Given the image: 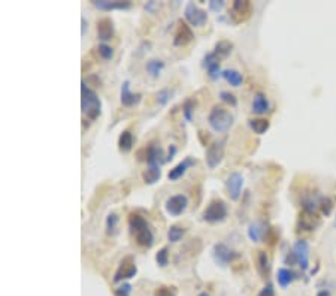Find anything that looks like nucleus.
<instances>
[{
	"label": "nucleus",
	"mask_w": 336,
	"mask_h": 296,
	"mask_svg": "<svg viewBox=\"0 0 336 296\" xmlns=\"http://www.w3.org/2000/svg\"><path fill=\"white\" fill-rule=\"evenodd\" d=\"M129 226L132 233L135 235L136 238V243L141 245V247H146L150 248L153 243H154V235L150 229L148 222L139 215V214H130L129 215Z\"/></svg>",
	"instance_id": "nucleus-1"
},
{
	"label": "nucleus",
	"mask_w": 336,
	"mask_h": 296,
	"mask_svg": "<svg viewBox=\"0 0 336 296\" xmlns=\"http://www.w3.org/2000/svg\"><path fill=\"white\" fill-rule=\"evenodd\" d=\"M81 106H82V112L89 117L90 120H96L102 112L100 99L97 97L96 91L87 87L86 81L81 83Z\"/></svg>",
	"instance_id": "nucleus-2"
},
{
	"label": "nucleus",
	"mask_w": 336,
	"mask_h": 296,
	"mask_svg": "<svg viewBox=\"0 0 336 296\" xmlns=\"http://www.w3.org/2000/svg\"><path fill=\"white\" fill-rule=\"evenodd\" d=\"M208 123L213 127V130L218 132V133H226L233 126V115L223 106L215 105L209 112Z\"/></svg>",
	"instance_id": "nucleus-3"
},
{
	"label": "nucleus",
	"mask_w": 336,
	"mask_h": 296,
	"mask_svg": "<svg viewBox=\"0 0 336 296\" xmlns=\"http://www.w3.org/2000/svg\"><path fill=\"white\" fill-rule=\"evenodd\" d=\"M227 217V207L223 201L220 199H215L213 201L206 209L203 211L202 214V219L208 223H218V222H223L224 219Z\"/></svg>",
	"instance_id": "nucleus-4"
},
{
	"label": "nucleus",
	"mask_w": 336,
	"mask_h": 296,
	"mask_svg": "<svg viewBox=\"0 0 336 296\" xmlns=\"http://www.w3.org/2000/svg\"><path fill=\"white\" fill-rule=\"evenodd\" d=\"M224 144H226L224 140L214 141L213 144L208 147L205 160H206V165H208L209 169H215L223 162V159H224Z\"/></svg>",
	"instance_id": "nucleus-5"
},
{
	"label": "nucleus",
	"mask_w": 336,
	"mask_h": 296,
	"mask_svg": "<svg viewBox=\"0 0 336 296\" xmlns=\"http://www.w3.org/2000/svg\"><path fill=\"white\" fill-rule=\"evenodd\" d=\"M213 258L217 265H220L221 268H226V266L230 265L235 259H238V253L233 251V250L229 248L226 244L218 243V244L214 245Z\"/></svg>",
	"instance_id": "nucleus-6"
},
{
	"label": "nucleus",
	"mask_w": 336,
	"mask_h": 296,
	"mask_svg": "<svg viewBox=\"0 0 336 296\" xmlns=\"http://www.w3.org/2000/svg\"><path fill=\"white\" fill-rule=\"evenodd\" d=\"M184 17H185V19H187L192 26H195V27H202V26H205L206 21H208L206 11H203V9H200L199 6H196L193 2H190V3L185 5Z\"/></svg>",
	"instance_id": "nucleus-7"
},
{
	"label": "nucleus",
	"mask_w": 336,
	"mask_h": 296,
	"mask_svg": "<svg viewBox=\"0 0 336 296\" xmlns=\"http://www.w3.org/2000/svg\"><path fill=\"white\" fill-rule=\"evenodd\" d=\"M136 274H138V266L135 263V259L132 256H125L123 261L120 262V266H118V269L114 275V281L120 283L123 280L133 279Z\"/></svg>",
	"instance_id": "nucleus-8"
},
{
	"label": "nucleus",
	"mask_w": 336,
	"mask_h": 296,
	"mask_svg": "<svg viewBox=\"0 0 336 296\" xmlns=\"http://www.w3.org/2000/svg\"><path fill=\"white\" fill-rule=\"evenodd\" d=\"M293 256L302 271H308L309 268V244L305 240H298L293 245Z\"/></svg>",
	"instance_id": "nucleus-9"
},
{
	"label": "nucleus",
	"mask_w": 336,
	"mask_h": 296,
	"mask_svg": "<svg viewBox=\"0 0 336 296\" xmlns=\"http://www.w3.org/2000/svg\"><path fill=\"white\" fill-rule=\"evenodd\" d=\"M244 187V176L239 172H232L226 180V189L232 201H238L241 198V192Z\"/></svg>",
	"instance_id": "nucleus-10"
},
{
	"label": "nucleus",
	"mask_w": 336,
	"mask_h": 296,
	"mask_svg": "<svg viewBox=\"0 0 336 296\" xmlns=\"http://www.w3.org/2000/svg\"><path fill=\"white\" fill-rule=\"evenodd\" d=\"M188 205V199L187 196L184 194H175V196H171L167 201H166V205L164 208L167 211V214H171L172 217H178L181 215Z\"/></svg>",
	"instance_id": "nucleus-11"
},
{
	"label": "nucleus",
	"mask_w": 336,
	"mask_h": 296,
	"mask_svg": "<svg viewBox=\"0 0 336 296\" xmlns=\"http://www.w3.org/2000/svg\"><path fill=\"white\" fill-rule=\"evenodd\" d=\"M145 160L148 163V166H161L164 165L167 160L164 156V151L161 150L160 145H156L154 142L148 145V148L145 150Z\"/></svg>",
	"instance_id": "nucleus-12"
},
{
	"label": "nucleus",
	"mask_w": 336,
	"mask_h": 296,
	"mask_svg": "<svg viewBox=\"0 0 336 296\" xmlns=\"http://www.w3.org/2000/svg\"><path fill=\"white\" fill-rule=\"evenodd\" d=\"M193 39H195V35H193L190 26L185 24L184 21H179L175 36H174V45L175 47H184V45L190 44Z\"/></svg>",
	"instance_id": "nucleus-13"
},
{
	"label": "nucleus",
	"mask_w": 336,
	"mask_h": 296,
	"mask_svg": "<svg viewBox=\"0 0 336 296\" xmlns=\"http://www.w3.org/2000/svg\"><path fill=\"white\" fill-rule=\"evenodd\" d=\"M120 101L124 106H133L138 105L142 101V94L139 93H133L130 91V83L124 81L121 86V94H120Z\"/></svg>",
	"instance_id": "nucleus-14"
},
{
	"label": "nucleus",
	"mask_w": 336,
	"mask_h": 296,
	"mask_svg": "<svg viewBox=\"0 0 336 296\" xmlns=\"http://www.w3.org/2000/svg\"><path fill=\"white\" fill-rule=\"evenodd\" d=\"M251 12V3L248 0H236L232 5V15L236 21H244L249 17Z\"/></svg>",
	"instance_id": "nucleus-15"
},
{
	"label": "nucleus",
	"mask_w": 336,
	"mask_h": 296,
	"mask_svg": "<svg viewBox=\"0 0 336 296\" xmlns=\"http://www.w3.org/2000/svg\"><path fill=\"white\" fill-rule=\"evenodd\" d=\"M195 165H196V160L193 159V157H185L182 162H179V163H178L174 169H171V171H169L167 178H169L171 181H177V180H179L182 175L188 171V168H192V166H195Z\"/></svg>",
	"instance_id": "nucleus-16"
},
{
	"label": "nucleus",
	"mask_w": 336,
	"mask_h": 296,
	"mask_svg": "<svg viewBox=\"0 0 336 296\" xmlns=\"http://www.w3.org/2000/svg\"><path fill=\"white\" fill-rule=\"evenodd\" d=\"M114 36V23L109 18H102L97 21V37L103 42L111 41Z\"/></svg>",
	"instance_id": "nucleus-17"
},
{
	"label": "nucleus",
	"mask_w": 336,
	"mask_h": 296,
	"mask_svg": "<svg viewBox=\"0 0 336 296\" xmlns=\"http://www.w3.org/2000/svg\"><path fill=\"white\" fill-rule=\"evenodd\" d=\"M269 108H270V105H269V101H267L266 94H263V93L254 94L253 104H251V111H253L254 114L263 115V114H266V112L269 111Z\"/></svg>",
	"instance_id": "nucleus-18"
},
{
	"label": "nucleus",
	"mask_w": 336,
	"mask_h": 296,
	"mask_svg": "<svg viewBox=\"0 0 336 296\" xmlns=\"http://www.w3.org/2000/svg\"><path fill=\"white\" fill-rule=\"evenodd\" d=\"M96 8L103 11H112V9H129L132 6L130 2H109V0H93L91 2Z\"/></svg>",
	"instance_id": "nucleus-19"
},
{
	"label": "nucleus",
	"mask_w": 336,
	"mask_h": 296,
	"mask_svg": "<svg viewBox=\"0 0 336 296\" xmlns=\"http://www.w3.org/2000/svg\"><path fill=\"white\" fill-rule=\"evenodd\" d=\"M299 223H301V227L303 230H314L316 227L319 226L320 222L316 212H306V211H303Z\"/></svg>",
	"instance_id": "nucleus-20"
},
{
	"label": "nucleus",
	"mask_w": 336,
	"mask_h": 296,
	"mask_svg": "<svg viewBox=\"0 0 336 296\" xmlns=\"http://www.w3.org/2000/svg\"><path fill=\"white\" fill-rule=\"evenodd\" d=\"M266 232V226L262 222H254L248 226V236L253 243H259Z\"/></svg>",
	"instance_id": "nucleus-21"
},
{
	"label": "nucleus",
	"mask_w": 336,
	"mask_h": 296,
	"mask_svg": "<svg viewBox=\"0 0 336 296\" xmlns=\"http://www.w3.org/2000/svg\"><path fill=\"white\" fill-rule=\"evenodd\" d=\"M296 280V274L291 271V269H288V268H280L278 269V272H277V281H278V284L285 289L287 286H290L293 281Z\"/></svg>",
	"instance_id": "nucleus-22"
},
{
	"label": "nucleus",
	"mask_w": 336,
	"mask_h": 296,
	"mask_svg": "<svg viewBox=\"0 0 336 296\" xmlns=\"http://www.w3.org/2000/svg\"><path fill=\"white\" fill-rule=\"evenodd\" d=\"M160 176H161V166H148V169H145L142 174V180L145 184L151 186L159 181Z\"/></svg>",
	"instance_id": "nucleus-23"
},
{
	"label": "nucleus",
	"mask_w": 336,
	"mask_h": 296,
	"mask_svg": "<svg viewBox=\"0 0 336 296\" xmlns=\"http://www.w3.org/2000/svg\"><path fill=\"white\" fill-rule=\"evenodd\" d=\"M145 69H146V72H148L153 78H159L160 73L164 69V62H161L159 58H151V60L146 62Z\"/></svg>",
	"instance_id": "nucleus-24"
},
{
	"label": "nucleus",
	"mask_w": 336,
	"mask_h": 296,
	"mask_svg": "<svg viewBox=\"0 0 336 296\" xmlns=\"http://www.w3.org/2000/svg\"><path fill=\"white\" fill-rule=\"evenodd\" d=\"M249 127H251V130L254 132V133H257V135H263L266 133L267 130H269V127H270V123L265 120V119H251L249 122Z\"/></svg>",
	"instance_id": "nucleus-25"
},
{
	"label": "nucleus",
	"mask_w": 336,
	"mask_h": 296,
	"mask_svg": "<svg viewBox=\"0 0 336 296\" xmlns=\"http://www.w3.org/2000/svg\"><path fill=\"white\" fill-rule=\"evenodd\" d=\"M223 78H224L227 83H230V86H233V87H239V86L242 84V81H244L242 73H239L238 70L235 69L223 70Z\"/></svg>",
	"instance_id": "nucleus-26"
},
{
	"label": "nucleus",
	"mask_w": 336,
	"mask_h": 296,
	"mask_svg": "<svg viewBox=\"0 0 336 296\" xmlns=\"http://www.w3.org/2000/svg\"><path fill=\"white\" fill-rule=\"evenodd\" d=\"M118 148L123 153H129L133 148V135L129 130H124L118 138Z\"/></svg>",
	"instance_id": "nucleus-27"
},
{
	"label": "nucleus",
	"mask_w": 336,
	"mask_h": 296,
	"mask_svg": "<svg viewBox=\"0 0 336 296\" xmlns=\"http://www.w3.org/2000/svg\"><path fill=\"white\" fill-rule=\"evenodd\" d=\"M257 268H259V272L266 277L269 275L270 272V262H269V258L266 254L265 251H259V256H257Z\"/></svg>",
	"instance_id": "nucleus-28"
},
{
	"label": "nucleus",
	"mask_w": 336,
	"mask_h": 296,
	"mask_svg": "<svg viewBox=\"0 0 336 296\" xmlns=\"http://www.w3.org/2000/svg\"><path fill=\"white\" fill-rule=\"evenodd\" d=\"M185 235V229L181 226H171L169 227V230H167V240L171 241V243H178V241H181L182 240V236Z\"/></svg>",
	"instance_id": "nucleus-29"
},
{
	"label": "nucleus",
	"mask_w": 336,
	"mask_h": 296,
	"mask_svg": "<svg viewBox=\"0 0 336 296\" xmlns=\"http://www.w3.org/2000/svg\"><path fill=\"white\" fill-rule=\"evenodd\" d=\"M117 229H118V215L115 212H111L107 219V232L108 235L114 236L117 233Z\"/></svg>",
	"instance_id": "nucleus-30"
},
{
	"label": "nucleus",
	"mask_w": 336,
	"mask_h": 296,
	"mask_svg": "<svg viewBox=\"0 0 336 296\" xmlns=\"http://www.w3.org/2000/svg\"><path fill=\"white\" fill-rule=\"evenodd\" d=\"M233 50V44L229 42V41H220V42H217V45H215V54L217 55H223V57H226V55H229L230 52Z\"/></svg>",
	"instance_id": "nucleus-31"
},
{
	"label": "nucleus",
	"mask_w": 336,
	"mask_h": 296,
	"mask_svg": "<svg viewBox=\"0 0 336 296\" xmlns=\"http://www.w3.org/2000/svg\"><path fill=\"white\" fill-rule=\"evenodd\" d=\"M319 207H320V209H321V212H323L324 215H330V212H332V209H333V202H332V199H330V198H327V196H323V198H320Z\"/></svg>",
	"instance_id": "nucleus-32"
},
{
	"label": "nucleus",
	"mask_w": 336,
	"mask_h": 296,
	"mask_svg": "<svg viewBox=\"0 0 336 296\" xmlns=\"http://www.w3.org/2000/svg\"><path fill=\"white\" fill-rule=\"evenodd\" d=\"M193 112H195V102L193 99H187L184 102V106H182V115L187 122H192L193 119Z\"/></svg>",
	"instance_id": "nucleus-33"
},
{
	"label": "nucleus",
	"mask_w": 336,
	"mask_h": 296,
	"mask_svg": "<svg viewBox=\"0 0 336 296\" xmlns=\"http://www.w3.org/2000/svg\"><path fill=\"white\" fill-rule=\"evenodd\" d=\"M156 262H157V265L161 266V268L167 266V263H169V248H167V247H163L161 250L157 251V254H156Z\"/></svg>",
	"instance_id": "nucleus-34"
},
{
	"label": "nucleus",
	"mask_w": 336,
	"mask_h": 296,
	"mask_svg": "<svg viewBox=\"0 0 336 296\" xmlns=\"http://www.w3.org/2000/svg\"><path fill=\"white\" fill-rule=\"evenodd\" d=\"M97 51L100 54V57L105 58V60H111V58L114 57V50H112L109 45H107V44H100L99 48H97Z\"/></svg>",
	"instance_id": "nucleus-35"
},
{
	"label": "nucleus",
	"mask_w": 336,
	"mask_h": 296,
	"mask_svg": "<svg viewBox=\"0 0 336 296\" xmlns=\"http://www.w3.org/2000/svg\"><path fill=\"white\" fill-rule=\"evenodd\" d=\"M208 69V75H209V78L211 80H218L221 75H223V72L220 69V62H217V63H214L211 65L209 68H206Z\"/></svg>",
	"instance_id": "nucleus-36"
},
{
	"label": "nucleus",
	"mask_w": 336,
	"mask_h": 296,
	"mask_svg": "<svg viewBox=\"0 0 336 296\" xmlns=\"http://www.w3.org/2000/svg\"><path fill=\"white\" fill-rule=\"evenodd\" d=\"M220 97H221L223 102L229 104L230 106H236V105H238V99H236L235 94L230 93V91H221V93H220Z\"/></svg>",
	"instance_id": "nucleus-37"
},
{
	"label": "nucleus",
	"mask_w": 336,
	"mask_h": 296,
	"mask_svg": "<svg viewBox=\"0 0 336 296\" xmlns=\"http://www.w3.org/2000/svg\"><path fill=\"white\" fill-rule=\"evenodd\" d=\"M171 96H172V93H171L167 88L160 90L159 93H157V102H159L160 105H166L171 101Z\"/></svg>",
	"instance_id": "nucleus-38"
},
{
	"label": "nucleus",
	"mask_w": 336,
	"mask_h": 296,
	"mask_svg": "<svg viewBox=\"0 0 336 296\" xmlns=\"http://www.w3.org/2000/svg\"><path fill=\"white\" fill-rule=\"evenodd\" d=\"M130 292H132V284L124 283L123 286H120V287L115 289L114 296H130Z\"/></svg>",
	"instance_id": "nucleus-39"
},
{
	"label": "nucleus",
	"mask_w": 336,
	"mask_h": 296,
	"mask_svg": "<svg viewBox=\"0 0 336 296\" xmlns=\"http://www.w3.org/2000/svg\"><path fill=\"white\" fill-rule=\"evenodd\" d=\"M217 62H218L217 54H215V52H208V54L205 55V58H203V66H205V68H209L211 65L217 63Z\"/></svg>",
	"instance_id": "nucleus-40"
},
{
	"label": "nucleus",
	"mask_w": 336,
	"mask_h": 296,
	"mask_svg": "<svg viewBox=\"0 0 336 296\" xmlns=\"http://www.w3.org/2000/svg\"><path fill=\"white\" fill-rule=\"evenodd\" d=\"M257 296H277V295H275V289H274V286L269 283V284H266L265 287L259 292V295Z\"/></svg>",
	"instance_id": "nucleus-41"
},
{
	"label": "nucleus",
	"mask_w": 336,
	"mask_h": 296,
	"mask_svg": "<svg viewBox=\"0 0 336 296\" xmlns=\"http://www.w3.org/2000/svg\"><path fill=\"white\" fill-rule=\"evenodd\" d=\"M209 8H211V11L220 12L224 8V0H211L209 2Z\"/></svg>",
	"instance_id": "nucleus-42"
},
{
	"label": "nucleus",
	"mask_w": 336,
	"mask_h": 296,
	"mask_svg": "<svg viewBox=\"0 0 336 296\" xmlns=\"http://www.w3.org/2000/svg\"><path fill=\"white\" fill-rule=\"evenodd\" d=\"M156 296H175V293L171 289H167V287H161V289H159L156 292Z\"/></svg>",
	"instance_id": "nucleus-43"
},
{
	"label": "nucleus",
	"mask_w": 336,
	"mask_h": 296,
	"mask_svg": "<svg viewBox=\"0 0 336 296\" xmlns=\"http://www.w3.org/2000/svg\"><path fill=\"white\" fill-rule=\"evenodd\" d=\"M175 154H177V147H175V145H171V147H169V153H167V156H166V160L171 162Z\"/></svg>",
	"instance_id": "nucleus-44"
},
{
	"label": "nucleus",
	"mask_w": 336,
	"mask_h": 296,
	"mask_svg": "<svg viewBox=\"0 0 336 296\" xmlns=\"http://www.w3.org/2000/svg\"><path fill=\"white\" fill-rule=\"evenodd\" d=\"M81 24H82V30H81V33H82V35H86V30H87L89 24H87V21H86V18L84 17L81 18Z\"/></svg>",
	"instance_id": "nucleus-45"
},
{
	"label": "nucleus",
	"mask_w": 336,
	"mask_h": 296,
	"mask_svg": "<svg viewBox=\"0 0 336 296\" xmlns=\"http://www.w3.org/2000/svg\"><path fill=\"white\" fill-rule=\"evenodd\" d=\"M317 296H332V295H330L329 290H320L319 293H317Z\"/></svg>",
	"instance_id": "nucleus-46"
},
{
	"label": "nucleus",
	"mask_w": 336,
	"mask_h": 296,
	"mask_svg": "<svg viewBox=\"0 0 336 296\" xmlns=\"http://www.w3.org/2000/svg\"><path fill=\"white\" fill-rule=\"evenodd\" d=\"M199 296H209V295H208L206 292H202V293H200V295H199Z\"/></svg>",
	"instance_id": "nucleus-47"
}]
</instances>
